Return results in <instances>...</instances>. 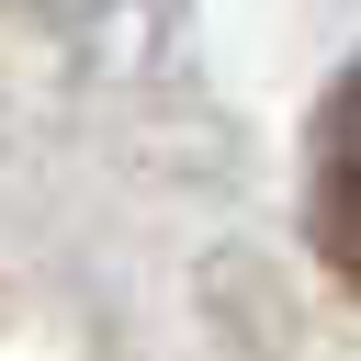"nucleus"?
<instances>
[{
	"label": "nucleus",
	"mask_w": 361,
	"mask_h": 361,
	"mask_svg": "<svg viewBox=\"0 0 361 361\" xmlns=\"http://www.w3.org/2000/svg\"><path fill=\"white\" fill-rule=\"evenodd\" d=\"M316 248H327V271L361 293V68L327 90V113H316Z\"/></svg>",
	"instance_id": "1"
}]
</instances>
